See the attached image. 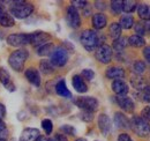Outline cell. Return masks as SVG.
Returning a JSON list of instances; mask_svg holds the SVG:
<instances>
[{
  "label": "cell",
  "mask_w": 150,
  "mask_h": 141,
  "mask_svg": "<svg viewBox=\"0 0 150 141\" xmlns=\"http://www.w3.org/2000/svg\"><path fill=\"white\" fill-rule=\"evenodd\" d=\"M80 42L88 52H93V51H96V49L100 45V36L95 30L87 29L82 31V34L80 36Z\"/></svg>",
  "instance_id": "cell-1"
},
{
  "label": "cell",
  "mask_w": 150,
  "mask_h": 141,
  "mask_svg": "<svg viewBox=\"0 0 150 141\" xmlns=\"http://www.w3.org/2000/svg\"><path fill=\"white\" fill-rule=\"evenodd\" d=\"M9 12L13 18L23 20L31 15V13L34 12V5L27 1H14L11 6Z\"/></svg>",
  "instance_id": "cell-2"
},
{
  "label": "cell",
  "mask_w": 150,
  "mask_h": 141,
  "mask_svg": "<svg viewBox=\"0 0 150 141\" xmlns=\"http://www.w3.org/2000/svg\"><path fill=\"white\" fill-rule=\"evenodd\" d=\"M29 57V52L25 49H18L9 54L8 57V64L9 66L16 72H22L24 64Z\"/></svg>",
  "instance_id": "cell-3"
},
{
  "label": "cell",
  "mask_w": 150,
  "mask_h": 141,
  "mask_svg": "<svg viewBox=\"0 0 150 141\" xmlns=\"http://www.w3.org/2000/svg\"><path fill=\"white\" fill-rule=\"evenodd\" d=\"M131 123V130L140 138L149 137L150 134V124L146 122L140 116H134L129 120Z\"/></svg>",
  "instance_id": "cell-4"
},
{
  "label": "cell",
  "mask_w": 150,
  "mask_h": 141,
  "mask_svg": "<svg viewBox=\"0 0 150 141\" xmlns=\"http://www.w3.org/2000/svg\"><path fill=\"white\" fill-rule=\"evenodd\" d=\"M68 50L64 46H57L50 54V63L57 67H64L68 63Z\"/></svg>",
  "instance_id": "cell-5"
},
{
  "label": "cell",
  "mask_w": 150,
  "mask_h": 141,
  "mask_svg": "<svg viewBox=\"0 0 150 141\" xmlns=\"http://www.w3.org/2000/svg\"><path fill=\"white\" fill-rule=\"evenodd\" d=\"M74 104L77 108H80L82 111H88V112H93V113L99 106L97 98H95L93 96H80V97H76L74 100Z\"/></svg>",
  "instance_id": "cell-6"
},
{
  "label": "cell",
  "mask_w": 150,
  "mask_h": 141,
  "mask_svg": "<svg viewBox=\"0 0 150 141\" xmlns=\"http://www.w3.org/2000/svg\"><path fill=\"white\" fill-rule=\"evenodd\" d=\"M95 57H96V59H97L99 63H102V64H110L113 57L112 48H111L110 45L105 44V43L100 44V45L96 49Z\"/></svg>",
  "instance_id": "cell-7"
},
{
  "label": "cell",
  "mask_w": 150,
  "mask_h": 141,
  "mask_svg": "<svg viewBox=\"0 0 150 141\" xmlns=\"http://www.w3.org/2000/svg\"><path fill=\"white\" fill-rule=\"evenodd\" d=\"M51 41V35L45 33V31H34L31 34H29V44L36 46V48H39L46 43H49Z\"/></svg>",
  "instance_id": "cell-8"
},
{
  "label": "cell",
  "mask_w": 150,
  "mask_h": 141,
  "mask_svg": "<svg viewBox=\"0 0 150 141\" xmlns=\"http://www.w3.org/2000/svg\"><path fill=\"white\" fill-rule=\"evenodd\" d=\"M6 41H7L8 45L22 49V46L29 44V34H22V33L11 34V35L7 37Z\"/></svg>",
  "instance_id": "cell-9"
},
{
  "label": "cell",
  "mask_w": 150,
  "mask_h": 141,
  "mask_svg": "<svg viewBox=\"0 0 150 141\" xmlns=\"http://www.w3.org/2000/svg\"><path fill=\"white\" fill-rule=\"evenodd\" d=\"M66 21L68 23V26L73 29H77L81 26V16L80 13L77 11V8H75L74 6H68L67 8V13H66Z\"/></svg>",
  "instance_id": "cell-10"
},
{
  "label": "cell",
  "mask_w": 150,
  "mask_h": 141,
  "mask_svg": "<svg viewBox=\"0 0 150 141\" xmlns=\"http://www.w3.org/2000/svg\"><path fill=\"white\" fill-rule=\"evenodd\" d=\"M97 124H98V128H99L100 133L104 137H108L111 133V131H112V122H111L110 117L106 113H100L98 116Z\"/></svg>",
  "instance_id": "cell-11"
},
{
  "label": "cell",
  "mask_w": 150,
  "mask_h": 141,
  "mask_svg": "<svg viewBox=\"0 0 150 141\" xmlns=\"http://www.w3.org/2000/svg\"><path fill=\"white\" fill-rule=\"evenodd\" d=\"M115 102L117 104L119 105V108L121 110H124L125 112H128L132 113L134 110H135V104L133 102L131 97H128L127 95H124V96H117L115 97Z\"/></svg>",
  "instance_id": "cell-12"
},
{
  "label": "cell",
  "mask_w": 150,
  "mask_h": 141,
  "mask_svg": "<svg viewBox=\"0 0 150 141\" xmlns=\"http://www.w3.org/2000/svg\"><path fill=\"white\" fill-rule=\"evenodd\" d=\"M111 88H112L113 93H114L117 96H124V95H127L128 91H129L128 85H127L122 79L113 80L112 85H111Z\"/></svg>",
  "instance_id": "cell-13"
},
{
  "label": "cell",
  "mask_w": 150,
  "mask_h": 141,
  "mask_svg": "<svg viewBox=\"0 0 150 141\" xmlns=\"http://www.w3.org/2000/svg\"><path fill=\"white\" fill-rule=\"evenodd\" d=\"M113 122H114V126L117 128H119V130H128V128H131L129 119L122 112H115Z\"/></svg>",
  "instance_id": "cell-14"
},
{
  "label": "cell",
  "mask_w": 150,
  "mask_h": 141,
  "mask_svg": "<svg viewBox=\"0 0 150 141\" xmlns=\"http://www.w3.org/2000/svg\"><path fill=\"white\" fill-rule=\"evenodd\" d=\"M1 5V2H0ZM15 24V20L11 15V13H8L4 6H0V26L5 27V28H11Z\"/></svg>",
  "instance_id": "cell-15"
},
{
  "label": "cell",
  "mask_w": 150,
  "mask_h": 141,
  "mask_svg": "<svg viewBox=\"0 0 150 141\" xmlns=\"http://www.w3.org/2000/svg\"><path fill=\"white\" fill-rule=\"evenodd\" d=\"M39 135V130L34 127H27L21 132L19 141H36Z\"/></svg>",
  "instance_id": "cell-16"
},
{
  "label": "cell",
  "mask_w": 150,
  "mask_h": 141,
  "mask_svg": "<svg viewBox=\"0 0 150 141\" xmlns=\"http://www.w3.org/2000/svg\"><path fill=\"white\" fill-rule=\"evenodd\" d=\"M0 82L1 85L5 86V88L8 89L9 91H14L15 90V85L12 82V78L11 74L8 73V70L5 67H0Z\"/></svg>",
  "instance_id": "cell-17"
},
{
  "label": "cell",
  "mask_w": 150,
  "mask_h": 141,
  "mask_svg": "<svg viewBox=\"0 0 150 141\" xmlns=\"http://www.w3.org/2000/svg\"><path fill=\"white\" fill-rule=\"evenodd\" d=\"M24 75H25V79L35 87H39L40 86V74L38 70L34 68V67H30L24 72Z\"/></svg>",
  "instance_id": "cell-18"
},
{
  "label": "cell",
  "mask_w": 150,
  "mask_h": 141,
  "mask_svg": "<svg viewBox=\"0 0 150 141\" xmlns=\"http://www.w3.org/2000/svg\"><path fill=\"white\" fill-rule=\"evenodd\" d=\"M105 75L108 79H111V80L124 79L125 78V70L122 67H119V66H111L106 70Z\"/></svg>",
  "instance_id": "cell-19"
},
{
  "label": "cell",
  "mask_w": 150,
  "mask_h": 141,
  "mask_svg": "<svg viewBox=\"0 0 150 141\" xmlns=\"http://www.w3.org/2000/svg\"><path fill=\"white\" fill-rule=\"evenodd\" d=\"M72 86L73 88L79 93V94H84L88 91V86L86 83V81L81 78V75L76 74L72 78Z\"/></svg>",
  "instance_id": "cell-20"
},
{
  "label": "cell",
  "mask_w": 150,
  "mask_h": 141,
  "mask_svg": "<svg viewBox=\"0 0 150 141\" xmlns=\"http://www.w3.org/2000/svg\"><path fill=\"white\" fill-rule=\"evenodd\" d=\"M108 24V18L104 13H96L93 15V26L95 29L100 30L104 29Z\"/></svg>",
  "instance_id": "cell-21"
},
{
  "label": "cell",
  "mask_w": 150,
  "mask_h": 141,
  "mask_svg": "<svg viewBox=\"0 0 150 141\" xmlns=\"http://www.w3.org/2000/svg\"><path fill=\"white\" fill-rule=\"evenodd\" d=\"M56 93L59 96L64 97V98H71V97H72V93L69 91V89L67 88L66 82H65L64 79H61V80H59V81L57 82Z\"/></svg>",
  "instance_id": "cell-22"
},
{
  "label": "cell",
  "mask_w": 150,
  "mask_h": 141,
  "mask_svg": "<svg viewBox=\"0 0 150 141\" xmlns=\"http://www.w3.org/2000/svg\"><path fill=\"white\" fill-rule=\"evenodd\" d=\"M136 11H137L139 18L141 20H143L146 22L150 21V5H148V4H137Z\"/></svg>",
  "instance_id": "cell-23"
},
{
  "label": "cell",
  "mask_w": 150,
  "mask_h": 141,
  "mask_svg": "<svg viewBox=\"0 0 150 141\" xmlns=\"http://www.w3.org/2000/svg\"><path fill=\"white\" fill-rule=\"evenodd\" d=\"M119 24H120L121 29H126V30H128V29H132V28L134 27L135 21H134V18L132 16L131 14H125V15L121 16Z\"/></svg>",
  "instance_id": "cell-24"
},
{
  "label": "cell",
  "mask_w": 150,
  "mask_h": 141,
  "mask_svg": "<svg viewBox=\"0 0 150 141\" xmlns=\"http://www.w3.org/2000/svg\"><path fill=\"white\" fill-rule=\"evenodd\" d=\"M127 41H128V44L133 48H142L146 45V39L141 36L132 35L129 38H127Z\"/></svg>",
  "instance_id": "cell-25"
},
{
  "label": "cell",
  "mask_w": 150,
  "mask_h": 141,
  "mask_svg": "<svg viewBox=\"0 0 150 141\" xmlns=\"http://www.w3.org/2000/svg\"><path fill=\"white\" fill-rule=\"evenodd\" d=\"M121 30L122 29H121L119 22H112L110 24V27H109V34L113 38V41L114 39H118L119 37H121Z\"/></svg>",
  "instance_id": "cell-26"
},
{
  "label": "cell",
  "mask_w": 150,
  "mask_h": 141,
  "mask_svg": "<svg viewBox=\"0 0 150 141\" xmlns=\"http://www.w3.org/2000/svg\"><path fill=\"white\" fill-rule=\"evenodd\" d=\"M127 45H128V41L125 37H119L118 39H114L113 41V49L119 53L122 52L126 49Z\"/></svg>",
  "instance_id": "cell-27"
},
{
  "label": "cell",
  "mask_w": 150,
  "mask_h": 141,
  "mask_svg": "<svg viewBox=\"0 0 150 141\" xmlns=\"http://www.w3.org/2000/svg\"><path fill=\"white\" fill-rule=\"evenodd\" d=\"M39 70H42V73L43 74H45V75H49V74H52L53 72H54V67H53V65L50 63V60H42L40 63H39Z\"/></svg>",
  "instance_id": "cell-28"
},
{
  "label": "cell",
  "mask_w": 150,
  "mask_h": 141,
  "mask_svg": "<svg viewBox=\"0 0 150 141\" xmlns=\"http://www.w3.org/2000/svg\"><path fill=\"white\" fill-rule=\"evenodd\" d=\"M53 50H54V45L49 42V43H46V44L37 48V54L38 56H43V57L44 56H50Z\"/></svg>",
  "instance_id": "cell-29"
},
{
  "label": "cell",
  "mask_w": 150,
  "mask_h": 141,
  "mask_svg": "<svg viewBox=\"0 0 150 141\" xmlns=\"http://www.w3.org/2000/svg\"><path fill=\"white\" fill-rule=\"evenodd\" d=\"M137 7V2L133 1V0H125L122 1V12H125L126 14H131L133 13Z\"/></svg>",
  "instance_id": "cell-30"
},
{
  "label": "cell",
  "mask_w": 150,
  "mask_h": 141,
  "mask_svg": "<svg viewBox=\"0 0 150 141\" xmlns=\"http://www.w3.org/2000/svg\"><path fill=\"white\" fill-rule=\"evenodd\" d=\"M147 70V65L143 60H136L133 64V70L136 75H142Z\"/></svg>",
  "instance_id": "cell-31"
},
{
  "label": "cell",
  "mask_w": 150,
  "mask_h": 141,
  "mask_svg": "<svg viewBox=\"0 0 150 141\" xmlns=\"http://www.w3.org/2000/svg\"><path fill=\"white\" fill-rule=\"evenodd\" d=\"M132 85H133V87L135 89H137V90H141L142 88H144L147 85H146V82H144V80H143V78L141 76V75H135V76H133L132 78Z\"/></svg>",
  "instance_id": "cell-32"
},
{
  "label": "cell",
  "mask_w": 150,
  "mask_h": 141,
  "mask_svg": "<svg viewBox=\"0 0 150 141\" xmlns=\"http://www.w3.org/2000/svg\"><path fill=\"white\" fill-rule=\"evenodd\" d=\"M110 8L114 15H119L122 12V1L120 0H113L110 4Z\"/></svg>",
  "instance_id": "cell-33"
},
{
  "label": "cell",
  "mask_w": 150,
  "mask_h": 141,
  "mask_svg": "<svg viewBox=\"0 0 150 141\" xmlns=\"http://www.w3.org/2000/svg\"><path fill=\"white\" fill-rule=\"evenodd\" d=\"M42 128L44 130V132H45V134H47V135H50L51 133H52V131H53V123H52V120L51 119H43L42 120Z\"/></svg>",
  "instance_id": "cell-34"
},
{
  "label": "cell",
  "mask_w": 150,
  "mask_h": 141,
  "mask_svg": "<svg viewBox=\"0 0 150 141\" xmlns=\"http://www.w3.org/2000/svg\"><path fill=\"white\" fill-rule=\"evenodd\" d=\"M134 30H135V35L137 36H141V37H143L144 35H147V33H146V28H144V23L143 22H136L135 24H134Z\"/></svg>",
  "instance_id": "cell-35"
},
{
  "label": "cell",
  "mask_w": 150,
  "mask_h": 141,
  "mask_svg": "<svg viewBox=\"0 0 150 141\" xmlns=\"http://www.w3.org/2000/svg\"><path fill=\"white\" fill-rule=\"evenodd\" d=\"M60 131L64 134H66V135L74 137L75 134H76V130L74 128V126H72V125H62V126H60Z\"/></svg>",
  "instance_id": "cell-36"
},
{
  "label": "cell",
  "mask_w": 150,
  "mask_h": 141,
  "mask_svg": "<svg viewBox=\"0 0 150 141\" xmlns=\"http://www.w3.org/2000/svg\"><path fill=\"white\" fill-rule=\"evenodd\" d=\"M140 97L142 98L143 102H150V86H146L144 88H142L140 90Z\"/></svg>",
  "instance_id": "cell-37"
},
{
  "label": "cell",
  "mask_w": 150,
  "mask_h": 141,
  "mask_svg": "<svg viewBox=\"0 0 150 141\" xmlns=\"http://www.w3.org/2000/svg\"><path fill=\"white\" fill-rule=\"evenodd\" d=\"M81 78L83 80H88V81H91L95 78V72L90 68H84L81 72Z\"/></svg>",
  "instance_id": "cell-38"
},
{
  "label": "cell",
  "mask_w": 150,
  "mask_h": 141,
  "mask_svg": "<svg viewBox=\"0 0 150 141\" xmlns=\"http://www.w3.org/2000/svg\"><path fill=\"white\" fill-rule=\"evenodd\" d=\"M80 119L84 123H90L94 120V113L93 112H88V111H82L80 113Z\"/></svg>",
  "instance_id": "cell-39"
},
{
  "label": "cell",
  "mask_w": 150,
  "mask_h": 141,
  "mask_svg": "<svg viewBox=\"0 0 150 141\" xmlns=\"http://www.w3.org/2000/svg\"><path fill=\"white\" fill-rule=\"evenodd\" d=\"M140 117L143 118L146 122L150 123V106H146V108L142 109V111H141V116H140Z\"/></svg>",
  "instance_id": "cell-40"
},
{
  "label": "cell",
  "mask_w": 150,
  "mask_h": 141,
  "mask_svg": "<svg viewBox=\"0 0 150 141\" xmlns=\"http://www.w3.org/2000/svg\"><path fill=\"white\" fill-rule=\"evenodd\" d=\"M142 54H143V58H144V60L150 64V46H144V49H143V51H142Z\"/></svg>",
  "instance_id": "cell-41"
},
{
  "label": "cell",
  "mask_w": 150,
  "mask_h": 141,
  "mask_svg": "<svg viewBox=\"0 0 150 141\" xmlns=\"http://www.w3.org/2000/svg\"><path fill=\"white\" fill-rule=\"evenodd\" d=\"M72 6H74L75 8L79 7V8H83L84 9L88 6V2L87 1H73L72 2Z\"/></svg>",
  "instance_id": "cell-42"
},
{
  "label": "cell",
  "mask_w": 150,
  "mask_h": 141,
  "mask_svg": "<svg viewBox=\"0 0 150 141\" xmlns=\"http://www.w3.org/2000/svg\"><path fill=\"white\" fill-rule=\"evenodd\" d=\"M118 141H133V139H132L127 133H121L118 137Z\"/></svg>",
  "instance_id": "cell-43"
},
{
  "label": "cell",
  "mask_w": 150,
  "mask_h": 141,
  "mask_svg": "<svg viewBox=\"0 0 150 141\" xmlns=\"http://www.w3.org/2000/svg\"><path fill=\"white\" fill-rule=\"evenodd\" d=\"M95 7H96L97 9L104 11V9H106V4H105L104 1H96V2H95Z\"/></svg>",
  "instance_id": "cell-44"
},
{
  "label": "cell",
  "mask_w": 150,
  "mask_h": 141,
  "mask_svg": "<svg viewBox=\"0 0 150 141\" xmlns=\"http://www.w3.org/2000/svg\"><path fill=\"white\" fill-rule=\"evenodd\" d=\"M56 141H68L67 137L65 134H61V133H57L56 134Z\"/></svg>",
  "instance_id": "cell-45"
},
{
  "label": "cell",
  "mask_w": 150,
  "mask_h": 141,
  "mask_svg": "<svg viewBox=\"0 0 150 141\" xmlns=\"http://www.w3.org/2000/svg\"><path fill=\"white\" fill-rule=\"evenodd\" d=\"M6 116V108L2 103H0V119H4Z\"/></svg>",
  "instance_id": "cell-46"
},
{
  "label": "cell",
  "mask_w": 150,
  "mask_h": 141,
  "mask_svg": "<svg viewBox=\"0 0 150 141\" xmlns=\"http://www.w3.org/2000/svg\"><path fill=\"white\" fill-rule=\"evenodd\" d=\"M144 28H146V33L150 34V21L144 22Z\"/></svg>",
  "instance_id": "cell-47"
},
{
  "label": "cell",
  "mask_w": 150,
  "mask_h": 141,
  "mask_svg": "<svg viewBox=\"0 0 150 141\" xmlns=\"http://www.w3.org/2000/svg\"><path fill=\"white\" fill-rule=\"evenodd\" d=\"M36 141H47V138L44 137V135H39L37 139H36Z\"/></svg>",
  "instance_id": "cell-48"
},
{
  "label": "cell",
  "mask_w": 150,
  "mask_h": 141,
  "mask_svg": "<svg viewBox=\"0 0 150 141\" xmlns=\"http://www.w3.org/2000/svg\"><path fill=\"white\" fill-rule=\"evenodd\" d=\"M75 141H87V140H86L84 138H79V139H76Z\"/></svg>",
  "instance_id": "cell-49"
},
{
  "label": "cell",
  "mask_w": 150,
  "mask_h": 141,
  "mask_svg": "<svg viewBox=\"0 0 150 141\" xmlns=\"http://www.w3.org/2000/svg\"><path fill=\"white\" fill-rule=\"evenodd\" d=\"M47 141H56V139H49L47 138Z\"/></svg>",
  "instance_id": "cell-50"
}]
</instances>
